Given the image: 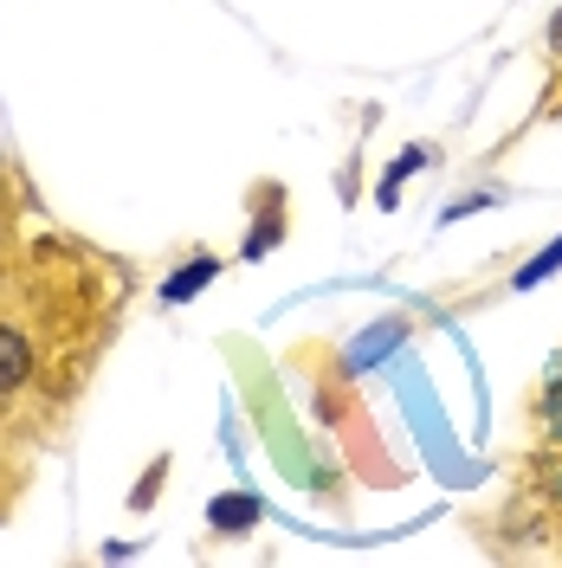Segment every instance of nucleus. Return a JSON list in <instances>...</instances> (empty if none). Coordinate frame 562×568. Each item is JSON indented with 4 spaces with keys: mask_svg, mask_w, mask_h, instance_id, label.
<instances>
[{
    "mask_svg": "<svg viewBox=\"0 0 562 568\" xmlns=\"http://www.w3.org/2000/svg\"><path fill=\"white\" fill-rule=\"evenodd\" d=\"M556 265H562V240H556V246H543V252H536V265H524V272H518L511 284H518V291H530V284H543V278H550Z\"/></svg>",
    "mask_w": 562,
    "mask_h": 568,
    "instance_id": "20e7f679",
    "label": "nucleus"
},
{
    "mask_svg": "<svg viewBox=\"0 0 562 568\" xmlns=\"http://www.w3.org/2000/svg\"><path fill=\"white\" fill-rule=\"evenodd\" d=\"M252 517H259L252 497H220V504H213V524H220V530H247Z\"/></svg>",
    "mask_w": 562,
    "mask_h": 568,
    "instance_id": "7ed1b4c3",
    "label": "nucleus"
},
{
    "mask_svg": "<svg viewBox=\"0 0 562 568\" xmlns=\"http://www.w3.org/2000/svg\"><path fill=\"white\" fill-rule=\"evenodd\" d=\"M213 272H220V258H213V252H201V258H188V272H181V278L162 284V297H169V304H188L201 284H213Z\"/></svg>",
    "mask_w": 562,
    "mask_h": 568,
    "instance_id": "f03ea898",
    "label": "nucleus"
},
{
    "mask_svg": "<svg viewBox=\"0 0 562 568\" xmlns=\"http://www.w3.org/2000/svg\"><path fill=\"white\" fill-rule=\"evenodd\" d=\"M104 258L78 246L0 252V433H39L91 375L117 297H98Z\"/></svg>",
    "mask_w": 562,
    "mask_h": 568,
    "instance_id": "f257e3e1",
    "label": "nucleus"
},
{
    "mask_svg": "<svg viewBox=\"0 0 562 568\" xmlns=\"http://www.w3.org/2000/svg\"><path fill=\"white\" fill-rule=\"evenodd\" d=\"M550 52H562V13L550 20Z\"/></svg>",
    "mask_w": 562,
    "mask_h": 568,
    "instance_id": "39448f33",
    "label": "nucleus"
}]
</instances>
